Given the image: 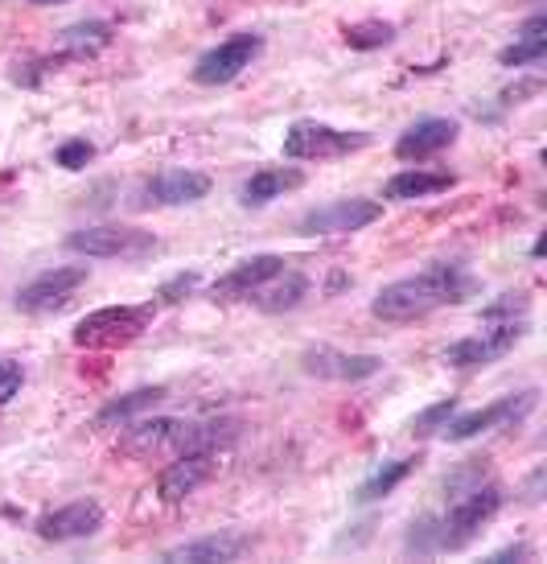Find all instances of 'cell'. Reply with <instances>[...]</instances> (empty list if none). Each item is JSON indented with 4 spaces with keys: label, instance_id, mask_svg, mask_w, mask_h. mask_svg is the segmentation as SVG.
<instances>
[{
    "label": "cell",
    "instance_id": "23",
    "mask_svg": "<svg viewBox=\"0 0 547 564\" xmlns=\"http://www.w3.org/2000/svg\"><path fill=\"white\" fill-rule=\"evenodd\" d=\"M111 30L108 21H78V25H66L63 30V63H78V58H91L103 46H111Z\"/></svg>",
    "mask_w": 547,
    "mask_h": 564
},
{
    "label": "cell",
    "instance_id": "17",
    "mask_svg": "<svg viewBox=\"0 0 547 564\" xmlns=\"http://www.w3.org/2000/svg\"><path fill=\"white\" fill-rule=\"evenodd\" d=\"M243 552H251V535L215 532V535H203V540H189V544H177V549H169L161 561H169V564H231V561H239Z\"/></svg>",
    "mask_w": 547,
    "mask_h": 564
},
{
    "label": "cell",
    "instance_id": "20",
    "mask_svg": "<svg viewBox=\"0 0 547 564\" xmlns=\"http://www.w3.org/2000/svg\"><path fill=\"white\" fill-rule=\"evenodd\" d=\"M305 297H309V276H305V272H293V268H284V272L272 276V281L260 284L248 301L260 310V314H288V310H297Z\"/></svg>",
    "mask_w": 547,
    "mask_h": 564
},
{
    "label": "cell",
    "instance_id": "15",
    "mask_svg": "<svg viewBox=\"0 0 547 564\" xmlns=\"http://www.w3.org/2000/svg\"><path fill=\"white\" fill-rule=\"evenodd\" d=\"M103 528V507L95 499H78V502H66L58 511H50V516L37 519V535L46 540V544H70V540H87Z\"/></svg>",
    "mask_w": 547,
    "mask_h": 564
},
{
    "label": "cell",
    "instance_id": "27",
    "mask_svg": "<svg viewBox=\"0 0 547 564\" xmlns=\"http://www.w3.org/2000/svg\"><path fill=\"white\" fill-rule=\"evenodd\" d=\"M453 416H457V400L449 395V400H440V404L424 408L420 416L412 421V433H416V437H433V433H440Z\"/></svg>",
    "mask_w": 547,
    "mask_h": 564
},
{
    "label": "cell",
    "instance_id": "5",
    "mask_svg": "<svg viewBox=\"0 0 547 564\" xmlns=\"http://www.w3.org/2000/svg\"><path fill=\"white\" fill-rule=\"evenodd\" d=\"M66 251L87 256V260H144L156 251L153 231L124 227V223H103V227H78L66 236Z\"/></svg>",
    "mask_w": 547,
    "mask_h": 564
},
{
    "label": "cell",
    "instance_id": "16",
    "mask_svg": "<svg viewBox=\"0 0 547 564\" xmlns=\"http://www.w3.org/2000/svg\"><path fill=\"white\" fill-rule=\"evenodd\" d=\"M276 272H284V256H251V260H239V264L210 284V301H248L264 281H272Z\"/></svg>",
    "mask_w": 547,
    "mask_h": 564
},
{
    "label": "cell",
    "instance_id": "9",
    "mask_svg": "<svg viewBox=\"0 0 547 564\" xmlns=\"http://www.w3.org/2000/svg\"><path fill=\"white\" fill-rule=\"evenodd\" d=\"M535 404H539V392H535V388H527V392L502 395V400H494V404L478 408V412H457L453 421L445 424L440 433H445V441H453V445H461V441L482 437V433H490V429H506V424L527 421Z\"/></svg>",
    "mask_w": 547,
    "mask_h": 564
},
{
    "label": "cell",
    "instance_id": "21",
    "mask_svg": "<svg viewBox=\"0 0 547 564\" xmlns=\"http://www.w3.org/2000/svg\"><path fill=\"white\" fill-rule=\"evenodd\" d=\"M544 58H547V17L535 13L523 21V30H518L515 42L499 54V63L518 70V66H535V63H544Z\"/></svg>",
    "mask_w": 547,
    "mask_h": 564
},
{
    "label": "cell",
    "instance_id": "26",
    "mask_svg": "<svg viewBox=\"0 0 547 564\" xmlns=\"http://www.w3.org/2000/svg\"><path fill=\"white\" fill-rule=\"evenodd\" d=\"M395 42V25L391 21H359L346 30V46L350 50H379Z\"/></svg>",
    "mask_w": 547,
    "mask_h": 564
},
{
    "label": "cell",
    "instance_id": "12",
    "mask_svg": "<svg viewBox=\"0 0 547 564\" xmlns=\"http://www.w3.org/2000/svg\"><path fill=\"white\" fill-rule=\"evenodd\" d=\"M260 50H264V37H260V33H234V37L219 42L215 50H206L203 58L194 63V83H203V87L234 83L255 58H260Z\"/></svg>",
    "mask_w": 547,
    "mask_h": 564
},
{
    "label": "cell",
    "instance_id": "3",
    "mask_svg": "<svg viewBox=\"0 0 547 564\" xmlns=\"http://www.w3.org/2000/svg\"><path fill=\"white\" fill-rule=\"evenodd\" d=\"M506 490L499 482H482L466 490L461 499H449V516H440V552H461L478 540L490 519L502 511Z\"/></svg>",
    "mask_w": 547,
    "mask_h": 564
},
{
    "label": "cell",
    "instance_id": "28",
    "mask_svg": "<svg viewBox=\"0 0 547 564\" xmlns=\"http://www.w3.org/2000/svg\"><path fill=\"white\" fill-rule=\"evenodd\" d=\"M407 552H416V556H428V552H440V519H420V523H412V532L404 540Z\"/></svg>",
    "mask_w": 547,
    "mask_h": 564
},
{
    "label": "cell",
    "instance_id": "25",
    "mask_svg": "<svg viewBox=\"0 0 547 564\" xmlns=\"http://www.w3.org/2000/svg\"><path fill=\"white\" fill-rule=\"evenodd\" d=\"M416 466H420V454L416 457H395V462H383L367 482L354 490V502H379V499H387L395 486L404 482L407 474H416Z\"/></svg>",
    "mask_w": 547,
    "mask_h": 564
},
{
    "label": "cell",
    "instance_id": "6",
    "mask_svg": "<svg viewBox=\"0 0 547 564\" xmlns=\"http://www.w3.org/2000/svg\"><path fill=\"white\" fill-rule=\"evenodd\" d=\"M527 334V317H494L485 322L482 334H469L461 343H453L445 350V362L457 367V371H478V367H490L499 362L502 355H511Z\"/></svg>",
    "mask_w": 547,
    "mask_h": 564
},
{
    "label": "cell",
    "instance_id": "10",
    "mask_svg": "<svg viewBox=\"0 0 547 564\" xmlns=\"http://www.w3.org/2000/svg\"><path fill=\"white\" fill-rule=\"evenodd\" d=\"M222 466V449L219 445H203V449H189V454H177L161 470L156 478V499L161 502H186L189 495H198Z\"/></svg>",
    "mask_w": 547,
    "mask_h": 564
},
{
    "label": "cell",
    "instance_id": "7",
    "mask_svg": "<svg viewBox=\"0 0 547 564\" xmlns=\"http://www.w3.org/2000/svg\"><path fill=\"white\" fill-rule=\"evenodd\" d=\"M371 144V132H346V128H329L317 120H297L284 132V158L288 161H333L350 158Z\"/></svg>",
    "mask_w": 547,
    "mask_h": 564
},
{
    "label": "cell",
    "instance_id": "1",
    "mask_svg": "<svg viewBox=\"0 0 547 564\" xmlns=\"http://www.w3.org/2000/svg\"><path fill=\"white\" fill-rule=\"evenodd\" d=\"M473 293H478V276L457 260H440L416 276H404V281H391L387 289H379V297L371 301V314L387 326H400V322L437 314L445 305H461Z\"/></svg>",
    "mask_w": 547,
    "mask_h": 564
},
{
    "label": "cell",
    "instance_id": "4",
    "mask_svg": "<svg viewBox=\"0 0 547 564\" xmlns=\"http://www.w3.org/2000/svg\"><path fill=\"white\" fill-rule=\"evenodd\" d=\"M153 322V305H103L75 326V346L83 350H116L136 343Z\"/></svg>",
    "mask_w": 547,
    "mask_h": 564
},
{
    "label": "cell",
    "instance_id": "24",
    "mask_svg": "<svg viewBox=\"0 0 547 564\" xmlns=\"http://www.w3.org/2000/svg\"><path fill=\"white\" fill-rule=\"evenodd\" d=\"M165 388H136V392H128V395H120V400H111V404H103L99 408V416H95V424L99 429H111V424H132L136 416H144L153 404H161L165 400Z\"/></svg>",
    "mask_w": 547,
    "mask_h": 564
},
{
    "label": "cell",
    "instance_id": "30",
    "mask_svg": "<svg viewBox=\"0 0 547 564\" xmlns=\"http://www.w3.org/2000/svg\"><path fill=\"white\" fill-rule=\"evenodd\" d=\"M482 482H485V466H482V462H466L461 470L449 474V482H445V490H449L453 499H461L466 490H473V486H482Z\"/></svg>",
    "mask_w": 547,
    "mask_h": 564
},
{
    "label": "cell",
    "instance_id": "8",
    "mask_svg": "<svg viewBox=\"0 0 547 564\" xmlns=\"http://www.w3.org/2000/svg\"><path fill=\"white\" fill-rule=\"evenodd\" d=\"M83 284H87V264L46 268V272H37L30 284H21V289H17L13 305L21 310V314H30V317L54 314V310L70 305V297H75Z\"/></svg>",
    "mask_w": 547,
    "mask_h": 564
},
{
    "label": "cell",
    "instance_id": "29",
    "mask_svg": "<svg viewBox=\"0 0 547 564\" xmlns=\"http://www.w3.org/2000/svg\"><path fill=\"white\" fill-rule=\"evenodd\" d=\"M21 388H25V367L13 359H0V408L13 404Z\"/></svg>",
    "mask_w": 547,
    "mask_h": 564
},
{
    "label": "cell",
    "instance_id": "31",
    "mask_svg": "<svg viewBox=\"0 0 547 564\" xmlns=\"http://www.w3.org/2000/svg\"><path fill=\"white\" fill-rule=\"evenodd\" d=\"M194 289H198V272H177L173 281L161 284V293H156V297H161V305H177V301H186Z\"/></svg>",
    "mask_w": 547,
    "mask_h": 564
},
{
    "label": "cell",
    "instance_id": "34",
    "mask_svg": "<svg viewBox=\"0 0 547 564\" xmlns=\"http://www.w3.org/2000/svg\"><path fill=\"white\" fill-rule=\"evenodd\" d=\"M30 4H66V0H30Z\"/></svg>",
    "mask_w": 547,
    "mask_h": 564
},
{
    "label": "cell",
    "instance_id": "11",
    "mask_svg": "<svg viewBox=\"0 0 547 564\" xmlns=\"http://www.w3.org/2000/svg\"><path fill=\"white\" fill-rule=\"evenodd\" d=\"M375 219H383V203L375 198H338L305 210L297 219V236H354Z\"/></svg>",
    "mask_w": 547,
    "mask_h": 564
},
{
    "label": "cell",
    "instance_id": "33",
    "mask_svg": "<svg viewBox=\"0 0 547 564\" xmlns=\"http://www.w3.org/2000/svg\"><path fill=\"white\" fill-rule=\"evenodd\" d=\"M511 561H532V549L527 544H506V549L490 552V564H511Z\"/></svg>",
    "mask_w": 547,
    "mask_h": 564
},
{
    "label": "cell",
    "instance_id": "13",
    "mask_svg": "<svg viewBox=\"0 0 547 564\" xmlns=\"http://www.w3.org/2000/svg\"><path fill=\"white\" fill-rule=\"evenodd\" d=\"M210 194V177L198 170H165L156 177H144L136 186V198L132 203L149 210V206H194Z\"/></svg>",
    "mask_w": 547,
    "mask_h": 564
},
{
    "label": "cell",
    "instance_id": "14",
    "mask_svg": "<svg viewBox=\"0 0 547 564\" xmlns=\"http://www.w3.org/2000/svg\"><path fill=\"white\" fill-rule=\"evenodd\" d=\"M300 371L317 379H333V383H362V379L383 371V359L379 355H350L338 346H309L300 355Z\"/></svg>",
    "mask_w": 547,
    "mask_h": 564
},
{
    "label": "cell",
    "instance_id": "32",
    "mask_svg": "<svg viewBox=\"0 0 547 564\" xmlns=\"http://www.w3.org/2000/svg\"><path fill=\"white\" fill-rule=\"evenodd\" d=\"M91 158H95V144L83 141V137H78V141H66L63 149L54 153V161H58L63 170H83V165H87Z\"/></svg>",
    "mask_w": 547,
    "mask_h": 564
},
{
    "label": "cell",
    "instance_id": "2",
    "mask_svg": "<svg viewBox=\"0 0 547 564\" xmlns=\"http://www.w3.org/2000/svg\"><path fill=\"white\" fill-rule=\"evenodd\" d=\"M231 429L222 421H177V416H153V421H132L124 437V454L132 457H177L203 445H222Z\"/></svg>",
    "mask_w": 547,
    "mask_h": 564
},
{
    "label": "cell",
    "instance_id": "19",
    "mask_svg": "<svg viewBox=\"0 0 547 564\" xmlns=\"http://www.w3.org/2000/svg\"><path fill=\"white\" fill-rule=\"evenodd\" d=\"M305 186V173L297 165H267V170H255L239 186V203L243 206H267L284 198V194H293V189Z\"/></svg>",
    "mask_w": 547,
    "mask_h": 564
},
{
    "label": "cell",
    "instance_id": "18",
    "mask_svg": "<svg viewBox=\"0 0 547 564\" xmlns=\"http://www.w3.org/2000/svg\"><path fill=\"white\" fill-rule=\"evenodd\" d=\"M457 141V124L445 120V116H428V120H416L404 137L395 141V158L400 161H428L437 158L440 149H449Z\"/></svg>",
    "mask_w": 547,
    "mask_h": 564
},
{
    "label": "cell",
    "instance_id": "22",
    "mask_svg": "<svg viewBox=\"0 0 547 564\" xmlns=\"http://www.w3.org/2000/svg\"><path fill=\"white\" fill-rule=\"evenodd\" d=\"M449 186H453V173L404 170L383 186V198H387V203H412V198H428V194H440V189H449Z\"/></svg>",
    "mask_w": 547,
    "mask_h": 564
}]
</instances>
